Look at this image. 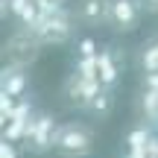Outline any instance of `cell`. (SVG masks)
Returning <instances> with one entry per match:
<instances>
[{"label":"cell","instance_id":"277c9868","mask_svg":"<svg viewBox=\"0 0 158 158\" xmlns=\"http://www.w3.org/2000/svg\"><path fill=\"white\" fill-rule=\"evenodd\" d=\"M102 85H100V79H94V76H79L73 73L64 82V97H68V102L70 106H76V108H88V100L100 91Z\"/></svg>","mask_w":158,"mask_h":158},{"label":"cell","instance_id":"3957f363","mask_svg":"<svg viewBox=\"0 0 158 158\" xmlns=\"http://www.w3.org/2000/svg\"><path fill=\"white\" fill-rule=\"evenodd\" d=\"M53 132H56V123H53L50 114H35V117H29L27 126H23L27 147L32 149V152H47V149H53Z\"/></svg>","mask_w":158,"mask_h":158},{"label":"cell","instance_id":"7c38bea8","mask_svg":"<svg viewBox=\"0 0 158 158\" xmlns=\"http://www.w3.org/2000/svg\"><path fill=\"white\" fill-rule=\"evenodd\" d=\"M141 68L147 70H158V38H152V41H147L143 44V50H141Z\"/></svg>","mask_w":158,"mask_h":158},{"label":"cell","instance_id":"7a4b0ae2","mask_svg":"<svg viewBox=\"0 0 158 158\" xmlns=\"http://www.w3.org/2000/svg\"><path fill=\"white\" fill-rule=\"evenodd\" d=\"M141 6L138 0H108L106 9V23L114 29V32H132L141 21Z\"/></svg>","mask_w":158,"mask_h":158},{"label":"cell","instance_id":"6da1fadb","mask_svg":"<svg viewBox=\"0 0 158 158\" xmlns=\"http://www.w3.org/2000/svg\"><path fill=\"white\" fill-rule=\"evenodd\" d=\"M53 149L64 158H85L94 149V132L85 123H62L53 132Z\"/></svg>","mask_w":158,"mask_h":158},{"label":"cell","instance_id":"ba28073f","mask_svg":"<svg viewBox=\"0 0 158 158\" xmlns=\"http://www.w3.org/2000/svg\"><path fill=\"white\" fill-rule=\"evenodd\" d=\"M0 91H6L9 97H21L23 91H27V73H23V68H3L0 70Z\"/></svg>","mask_w":158,"mask_h":158},{"label":"cell","instance_id":"52a82bcc","mask_svg":"<svg viewBox=\"0 0 158 158\" xmlns=\"http://www.w3.org/2000/svg\"><path fill=\"white\" fill-rule=\"evenodd\" d=\"M117 76H120V68H117V62H114V53L111 50L97 53V79H100V85L102 88H114Z\"/></svg>","mask_w":158,"mask_h":158},{"label":"cell","instance_id":"4fadbf2b","mask_svg":"<svg viewBox=\"0 0 158 158\" xmlns=\"http://www.w3.org/2000/svg\"><path fill=\"white\" fill-rule=\"evenodd\" d=\"M149 138H152V135H149L147 126H138V129H132L129 135H126V143H129V149H143Z\"/></svg>","mask_w":158,"mask_h":158},{"label":"cell","instance_id":"44dd1931","mask_svg":"<svg viewBox=\"0 0 158 158\" xmlns=\"http://www.w3.org/2000/svg\"><path fill=\"white\" fill-rule=\"evenodd\" d=\"M32 3H35V0H32Z\"/></svg>","mask_w":158,"mask_h":158},{"label":"cell","instance_id":"2e32d148","mask_svg":"<svg viewBox=\"0 0 158 158\" xmlns=\"http://www.w3.org/2000/svg\"><path fill=\"white\" fill-rule=\"evenodd\" d=\"M79 56H97V44L91 38H82L79 41Z\"/></svg>","mask_w":158,"mask_h":158},{"label":"cell","instance_id":"9a60e30c","mask_svg":"<svg viewBox=\"0 0 158 158\" xmlns=\"http://www.w3.org/2000/svg\"><path fill=\"white\" fill-rule=\"evenodd\" d=\"M12 108H15V97H9L6 91H0V111L9 117V114H12Z\"/></svg>","mask_w":158,"mask_h":158},{"label":"cell","instance_id":"8fae6325","mask_svg":"<svg viewBox=\"0 0 158 158\" xmlns=\"http://www.w3.org/2000/svg\"><path fill=\"white\" fill-rule=\"evenodd\" d=\"M141 111H143V120H147V123H158V91L143 88V97H141Z\"/></svg>","mask_w":158,"mask_h":158},{"label":"cell","instance_id":"ffe728a7","mask_svg":"<svg viewBox=\"0 0 158 158\" xmlns=\"http://www.w3.org/2000/svg\"><path fill=\"white\" fill-rule=\"evenodd\" d=\"M6 120H9V117H6V114L0 111V132H3V126H6Z\"/></svg>","mask_w":158,"mask_h":158},{"label":"cell","instance_id":"9c48e42d","mask_svg":"<svg viewBox=\"0 0 158 158\" xmlns=\"http://www.w3.org/2000/svg\"><path fill=\"white\" fill-rule=\"evenodd\" d=\"M6 3H9V12H12V15H15L27 29L35 23V18H38V6H35L32 0H6Z\"/></svg>","mask_w":158,"mask_h":158},{"label":"cell","instance_id":"30bf717a","mask_svg":"<svg viewBox=\"0 0 158 158\" xmlns=\"http://www.w3.org/2000/svg\"><path fill=\"white\" fill-rule=\"evenodd\" d=\"M111 108H114V94H111V88H100V91L88 100V111L97 114V117H108Z\"/></svg>","mask_w":158,"mask_h":158},{"label":"cell","instance_id":"8992f818","mask_svg":"<svg viewBox=\"0 0 158 158\" xmlns=\"http://www.w3.org/2000/svg\"><path fill=\"white\" fill-rule=\"evenodd\" d=\"M108 0H79L76 3V21L85 27H97L100 21H106Z\"/></svg>","mask_w":158,"mask_h":158},{"label":"cell","instance_id":"d6986e66","mask_svg":"<svg viewBox=\"0 0 158 158\" xmlns=\"http://www.w3.org/2000/svg\"><path fill=\"white\" fill-rule=\"evenodd\" d=\"M6 12H9V3H6V0H0V18H6Z\"/></svg>","mask_w":158,"mask_h":158},{"label":"cell","instance_id":"5bb4252c","mask_svg":"<svg viewBox=\"0 0 158 158\" xmlns=\"http://www.w3.org/2000/svg\"><path fill=\"white\" fill-rule=\"evenodd\" d=\"M0 158H18V149L12 141H6V138H0Z\"/></svg>","mask_w":158,"mask_h":158},{"label":"cell","instance_id":"e0dca14e","mask_svg":"<svg viewBox=\"0 0 158 158\" xmlns=\"http://www.w3.org/2000/svg\"><path fill=\"white\" fill-rule=\"evenodd\" d=\"M147 88L158 91V70H149V73H147Z\"/></svg>","mask_w":158,"mask_h":158},{"label":"cell","instance_id":"5b68a950","mask_svg":"<svg viewBox=\"0 0 158 158\" xmlns=\"http://www.w3.org/2000/svg\"><path fill=\"white\" fill-rule=\"evenodd\" d=\"M6 50H9V59L18 64V68H23V64L35 62V56H38V41H32L29 35H15V38L6 44Z\"/></svg>","mask_w":158,"mask_h":158},{"label":"cell","instance_id":"ac0fdd59","mask_svg":"<svg viewBox=\"0 0 158 158\" xmlns=\"http://www.w3.org/2000/svg\"><path fill=\"white\" fill-rule=\"evenodd\" d=\"M138 6L147 12H158V0H138Z\"/></svg>","mask_w":158,"mask_h":158}]
</instances>
